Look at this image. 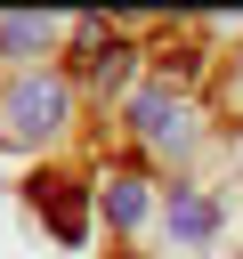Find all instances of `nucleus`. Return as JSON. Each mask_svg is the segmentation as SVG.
I'll return each mask as SVG.
<instances>
[{
	"label": "nucleus",
	"mask_w": 243,
	"mask_h": 259,
	"mask_svg": "<svg viewBox=\"0 0 243 259\" xmlns=\"http://www.w3.org/2000/svg\"><path fill=\"white\" fill-rule=\"evenodd\" d=\"M73 121V81L57 65H32L0 89V146H49Z\"/></svg>",
	"instance_id": "obj_1"
},
{
	"label": "nucleus",
	"mask_w": 243,
	"mask_h": 259,
	"mask_svg": "<svg viewBox=\"0 0 243 259\" xmlns=\"http://www.w3.org/2000/svg\"><path fill=\"white\" fill-rule=\"evenodd\" d=\"M130 138H138L146 154H186V146H194V105H186V89H178V81H146V89L130 97Z\"/></svg>",
	"instance_id": "obj_2"
},
{
	"label": "nucleus",
	"mask_w": 243,
	"mask_h": 259,
	"mask_svg": "<svg viewBox=\"0 0 243 259\" xmlns=\"http://www.w3.org/2000/svg\"><path fill=\"white\" fill-rule=\"evenodd\" d=\"M89 194L97 186H81V178H32V210H49V227H57V243H81L89 235Z\"/></svg>",
	"instance_id": "obj_3"
},
{
	"label": "nucleus",
	"mask_w": 243,
	"mask_h": 259,
	"mask_svg": "<svg viewBox=\"0 0 243 259\" xmlns=\"http://www.w3.org/2000/svg\"><path fill=\"white\" fill-rule=\"evenodd\" d=\"M97 210H105V227H146V210H154V194H146V170H105L97 178Z\"/></svg>",
	"instance_id": "obj_4"
},
{
	"label": "nucleus",
	"mask_w": 243,
	"mask_h": 259,
	"mask_svg": "<svg viewBox=\"0 0 243 259\" xmlns=\"http://www.w3.org/2000/svg\"><path fill=\"white\" fill-rule=\"evenodd\" d=\"M162 227H170V243H211L219 235V202L202 186H170L162 194Z\"/></svg>",
	"instance_id": "obj_5"
},
{
	"label": "nucleus",
	"mask_w": 243,
	"mask_h": 259,
	"mask_svg": "<svg viewBox=\"0 0 243 259\" xmlns=\"http://www.w3.org/2000/svg\"><path fill=\"white\" fill-rule=\"evenodd\" d=\"M57 32H65V16H0V57H8V65L49 57V49H57ZM24 73H32V65H24Z\"/></svg>",
	"instance_id": "obj_6"
},
{
	"label": "nucleus",
	"mask_w": 243,
	"mask_h": 259,
	"mask_svg": "<svg viewBox=\"0 0 243 259\" xmlns=\"http://www.w3.org/2000/svg\"><path fill=\"white\" fill-rule=\"evenodd\" d=\"M227 105L243 113V57H235V73H227Z\"/></svg>",
	"instance_id": "obj_7"
},
{
	"label": "nucleus",
	"mask_w": 243,
	"mask_h": 259,
	"mask_svg": "<svg viewBox=\"0 0 243 259\" xmlns=\"http://www.w3.org/2000/svg\"><path fill=\"white\" fill-rule=\"evenodd\" d=\"M235 259H243V251H235Z\"/></svg>",
	"instance_id": "obj_8"
}]
</instances>
